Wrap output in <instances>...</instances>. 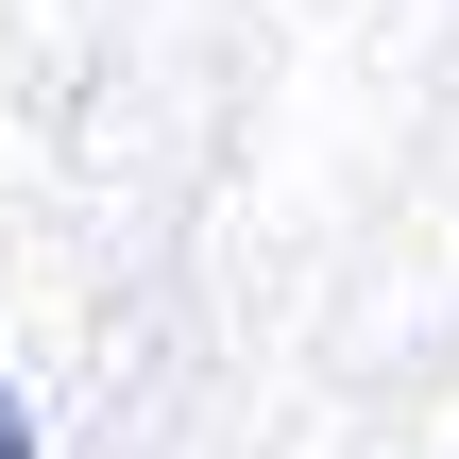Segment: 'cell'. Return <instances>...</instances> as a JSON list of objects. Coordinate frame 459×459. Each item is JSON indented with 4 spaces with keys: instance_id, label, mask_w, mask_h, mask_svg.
I'll use <instances>...</instances> for the list:
<instances>
[{
    "instance_id": "6da1fadb",
    "label": "cell",
    "mask_w": 459,
    "mask_h": 459,
    "mask_svg": "<svg viewBox=\"0 0 459 459\" xmlns=\"http://www.w3.org/2000/svg\"><path fill=\"white\" fill-rule=\"evenodd\" d=\"M0 459H34V409H17V375H0Z\"/></svg>"
}]
</instances>
